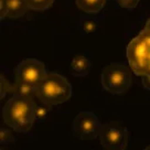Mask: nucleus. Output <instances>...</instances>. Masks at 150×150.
Segmentation results:
<instances>
[{
	"instance_id": "f257e3e1",
	"label": "nucleus",
	"mask_w": 150,
	"mask_h": 150,
	"mask_svg": "<svg viewBox=\"0 0 150 150\" xmlns=\"http://www.w3.org/2000/svg\"><path fill=\"white\" fill-rule=\"evenodd\" d=\"M2 117L9 127L19 132H27L33 126L34 102L32 98L13 95L2 108Z\"/></svg>"
},
{
	"instance_id": "0eeeda50",
	"label": "nucleus",
	"mask_w": 150,
	"mask_h": 150,
	"mask_svg": "<svg viewBox=\"0 0 150 150\" xmlns=\"http://www.w3.org/2000/svg\"><path fill=\"white\" fill-rule=\"evenodd\" d=\"M102 146L108 149H125L128 144L129 134L126 128L114 126H103L99 132Z\"/></svg>"
},
{
	"instance_id": "9d476101",
	"label": "nucleus",
	"mask_w": 150,
	"mask_h": 150,
	"mask_svg": "<svg viewBox=\"0 0 150 150\" xmlns=\"http://www.w3.org/2000/svg\"><path fill=\"white\" fill-rule=\"evenodd\" d=\"M106 0H76L79 9L83 10L86 13L99 12L104 7Z\"/></svg>"
},
{
	"instance_id": "ddd939ff",
	"label": "nucleus",
	"mask_w": 150,
	"mask_h": 150,
	"mask_svg": "<svg viewBox=\"0 0 150 150\" xmlns=\"http://www.w3.org/2000/svg\"><path fill=\"white\" fill-rule=\"evenodd\" d=\"M51 110V105L42 103L40 100V104H34V118L38 122H43L47 118L49 112Z\"/></svg>"
},
{
	"instance_id": "f03ea898",
	"label": "nucleus",
	"mask_w": 150,
	"mask_h": 150,
	"mask_svg": "<svg viewBox=\"0 0 150 150\" xmlns=\"http://www.w3.org/2000/svg\"><path fill=\"white\" fill-rule=\"evenodd\" d=\"M72 94V85L64 76L57 73H49L38 85L35 95L42 103L53 106L66 102Z\"/></svg>"
},
{
	"instance_id": "423d86ee",
	"label": "nucleus",
	"mask_w": 150,
	"mask_h": 150,
	"mask_svg": "<svg viewBox=\"0 0 150 150\" xmlns=\"http://www.w3.org/2000/svg\"><path fill=\"white\" fill-rule=\"evenodd\" d=\"M45 66L41 61L37 59H27L19 63L16 69V76L21 77L22 80L27 81L31 84L38 85L47 76Z\"/></svg>"
},
{
	"instance_id": "6ab92c4d",
	"label": "nucleus",
	"mask_w": 150,
	"mask_h": 150,
	"mask_svg": "<svg viewBox=\"0 0 150 150\" xmlns=\"http://www.w3.org/2000/svg\"><path fill=\"white\" fill-rule=\"evenodd\" d=\"M138 38H139V40H140L141 42L145 44L146 47L150 49V33L147 31V30H142L139 34H138Z\"/></svg>"
},
{
	"instance_id": "2eb2a0df",
	"label": "nucleus",
	"mask_w": 150,
	"mask_h": 150,
	"mask_svg": "<svg viewBox=\"0 0 150 150\" xmlns=\"http://www.w3.org/2000/svg\"><path fill=\"white\" fill-rule=\"evenodd\" d=\"M96 28H97V23L95 22V20L88 18L83 19V21H82V29L84 30L85 33L94 32L96 30Z\"/></svg>"
},
{
	"instance_id": "a211bd4d",
	"label": "nucleus",
	"mask_w": 150,
	"mask_h": 150,
	"mask_svg": "<svg viewBox=\"0 0 150 150\" xmlns=\"http://www.w3.org/2000/svg\"><path fill=\"white\" fill-rule=\"evenodd\" d=\"M9 13V5H8V0H0V18L5 19L8 17Z\"/></svg>"
},
{
	"instance_id": "7ed1b4c3",
	"label": "nucleus",
	"mask_w": 150,
	"mask_h": 150,
	"mask_svg": "<svg viewBox=\"0 0 150 150\" xmlns=\"http://www.w3.org/2000/svg\"><path fill=\"white\" fill-rule=\"evenodd\" d=\"M131 84V74L122 63H110L102 72V85L110 94L125 93Z\"/></svg>"
},
{
	"instance_id": "b1692460",
	"label": "nucleus",
	"mask_w": 150,
	"mask_h": 150,
	"mask_svg": "<svg viewBox=\"0 0 150 150\" xmlns=\"http://www.w3.org/2000/svg\"><path fill=\"white\" fill-rule=\"evenodd\" d=\"M146 149H147V150H150V146H149V147H147V148H146Z\"/></svg>"
},
{
	"instance_id": "1a4fd4ad",
	"label": "nucleus",
	"mask_w": 150,
	"mask_h": 150,
	"mask_svg": "<svg viewBox=\"0 0 150 150\" xmlns=\"http://www.w3.org/2000/svg\"><path fill=\"white\" fill-rule=\"evenodd\" d=\"M71 69H72V73L75 76H85L89 72L91 63L85 56H75L71 63Z\"/></svg>"
},
{
	"instance_id": "f8f14e48",
	"label": "nucleus",
	"mask_w": 150,
	"mask_h": 150,
	"mask_svg": "<svg viewBox=\"0 0 150 150\" xmlns=\"http://www.w3.org/2000/svg\"><path fill=\"white\" fill-rule=\"evenodd\" d=\"M24 1L28 8L37 11H44L49 9L54 2V0H24Z\"/></svg>"
},
{
	"instance_id": "dca6fc26",
	"label": "nucleus",
	"mask_w": 150,
	"mask_h": 150,
	"mask_svg": "<svg viewBox=\"0 0 150 150\" xmlns=\"http://www.w3.org/2000/svg\"><path fill=\"white\" fill-rule=\"evenodd\" d=\"M13 136L8 129H5V128L1 129V131H0V142H1V145H8V144L13 142Z\"/></svg>"
},
{
	"instance_id": "6e6552de",
	"label": "nucleus",
	"mask_w": 150,
	"mask_h": 150,
	"mask_svg": "<svg viewBox=\"0 0 150 150\" xmlns=\"http://www.w3.org/2000/svg\"><path fill=\"white\" fill-rule=\"evenodd\" d=\"M37 87L38 86L22 80L21 77L16 76V82L13 84V95L32 98L33 95H35L37 93Z\"/></svg>"
},
{
	"instance_id": "412c9836",
	"label": "nucleus",
	"mask_w": 150,
	"mask_h": 150,
	"mask_svg": "<svg viewBox=\"0 0 150 150\" xmlns=\"http://www.w3.org/2000/svg\"><path fill=\"white\" fill-rule=\"evenodd\" d=\"M145 29H146V30H147V31H148V32L150 33V19H149V20H148V21H147V23H146Z\"/></svg>"
},
{
	"instance_id": "39448f33",
	"label": "nucleus",
	"mask_w": 150,
	"mask_h": 150,
	"mask_svg": "<svg viewBox=\"0 0 150 150\" xmlns=\"http://www.w3.org/2000/svg\"><path fill=\"white\" fill-rule=\"evenodd\" d=\"M149 51L150 49L146 47L138 37L134 38L128 44L126 51L127 57L129 66L136 75L142 76L147 73V69L149 65Z\"/></svg>"
},
{
	"instance_id": "9b49d317",
	"label": "nucleus",
	"mask_w": 150,
	"mask_h": 150,
	"mask_svg": "<svg viewBox=\"0 0 150 150\" xmlns=\"http://www.w3.org/2000/svg\"><path fill=\"white\" fill-rule=\"evenodd\" d=\"M8 5H9L8 17L12 19L22 17L28 8L24 0H8Z\"/></svg>"
},
{
	"instance_id": "5701e85b",
	"label": "nucleus",
	"mask_w": 150,
	"mask_h": 150,
	"mask_svg": "<svg viewBox=\"0 0 150 150\" xmlns=\"http://www.w3.org/2000/svg\"><path fill=\"white\" fill-rule=\"evenodd\" d=\"M148 59H149V63H150V51H149V55H148Z\"/></svg>"
},
{
	"instance_id": "20e7f679",
	"label": "nucleus",
	"mask_w": 150,
	"mask_h": 150,
	"mask_svg": "<svg viewBox=\"0 0 150 150\" xmlns=\"http://www.w3.org/2000/svg\"><path fill=\"white\" fill-rule=\"evenodd\" d=\"M103 128L95 114L83 110L77 114L73 122V129L77 137L82 140H93L99 136Z\"/></svg>"
},
{
	"instance_id": "f3484780",
	"label": "nucleus",
	"mask_w": 150,
	"mask_h": 150,
	"mask_svg": "<svg viewBox=\"0 0 150 150\" xmlns=\"http://www.w3.org/2000/svg\"><path fill=\"white\" fill-rule=\"evenodd\" d=\"M118 5L124 9H135L139 2V0H117Z\"/></svg>"
},
{
	"instance_id": "aec40b11",
	"label": "nucleus",
	"mask_w": 150,
	"mask_h": 150,
	"mask_svg": "<svg viewBox=\"0 0 150 150\" xmlns=\"http://www.w3.org/2000/svg\"><path fill=\"white\" fill-rule=\"evenodd\" d=\"M141 83H142L145 88L150 91V73H146L141 76Z\"/></svg>"
},
{
	"instance_id": "4468645a",
	"label": "nucleus",
	"mask_w": 150,
	"mask_h": 150,
	"mask_svg": "<svg viewBox=\"0 0 150 150\" xmlns=\"http://www.w3.org/2000/svg\"><path fill=\"white\" fill-rule=\"evenodd\" d=\"M13 93V85L10 84V82L4 74L0 75V97L1 99L5 97L8 93Z\"/></svg>"
},
{
	"instance_id": "4be33fe9",
	"label": "nucleus",
	"mask_w": 150,
	"mask_h": 150,
	"mask_svg": "<svg viewBox=\"0 0 150 150\" xmlns=\"http://www.w3.org/2000/svg\"><path fill=\"white\" fill-rule=\"evenodd\" d=\"M147 73H150V63L149 65H148V69H147Z\"/></svg>"
}]
</instances>
